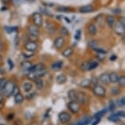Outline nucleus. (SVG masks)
<instances>
[{
	"label": "nucleus",
	"instance_id": "1",
	"mask_svg": "<svg viewBox=\"0 0 125 125\" xmlns=\"http://www.w3.org/2000/svg\"><path fill=\"white\" fill-rule=\"evenodd\" d=\"M16 84L12 81H7V83L4 84V86L2 88H0V92L3 95L6 96H10L12 94V91L14 89Z\"/></svg>",
	"mask_w": 125,
	"mask_h": 125
},
{
	"label": "nucleus",
	"instance_id": "2",
	"mask_svg": "<svg viewBox=\"0 0 125 125\" xmlns=\"http://www.w3.org/2000/svg\"><path fill=\"white\" fill-rule=\"evenodd\" d=\"M31 20H32V23L34 25H36L38 27H42L43 25V16L41 13L39 12V11H36V12H34L31 15Z\"/></svg>",
	"mask_w": 125,
	"mask_h": 125
},
{
	"label": "nucleus",
	"instance_id": "3",
	"mask_svg": "<svg viewBox=\"0 0 125 125\" xmlns=\"http://www.w3.org/2000/svg\"><path fill=\"white\" fill-rule=\"evenodd\" d=\"M98 66V62L95 60H91L89 61H84L81 65V70L83 71H90L95 70Z\"/></svg>",
	"mask_w": 125,
	"mask_h": 125
},
{
	"label": "nucleus",
	"instance_id": "4",
	"mask_svg": "<svg viewBox=\"0 0 125 125\" xmlns=\"http://www.w3.org/2000/svg\"><path fill=\"white\" fill-rule=\"evenodd\" d=\"M39 46L37 41H33V40H27L24 43V48L25 51L31 52H35L38 51Z\"/></svg>",
	"mask_w": 125,
	"mask_h": 125
},
{
	"label": "nucleus",
	"instance_id": "5",
	"mask_svg": "<svg viewBox=\"0 0 125 125\" xmlns=\"http://www.w3.org/2000/svg\"><path fill=\"white\" fill-rule=\"evenodd\" d=\"M48 74V70L45 68V69H43V70H38V71H34V72H29L28 74L27 77L28 79H30V80H34L36 79H39V78H43L44 77L45 75Z\"/></svg>",
	"mask_w": 125,
	"mask_h": 125
},
{
	"label": "nucleus",
	"instance_id": "6",
	"mask_svg": "<svg viewBox=\"0 0 125 125\" xmlns=\"http://www.w3.org/2000/svg\"><path fill=\"white\" fill-rule=\"evenodd\" d=\"M27 34L31 35L33 37L39 38L40 35V30L39 27L36 26L34 24H30L27 26Z\"/></svg>",
	"mask_w": 125,
	"mask_h": 125
},
{
	"label": "nucleus",
	"instance_id": "7",
	"mask_svg": "<svg viewBox=\"0 0 125 125\" xmlns=\"http://www.w3.org/2000/svg\"><path fill=\"white\" fill-rule=\"evenodd\" d=\"M65 43V38L63 36H59L56 37L53 41V46L56 50H61V48L64 47Z\"/></svg>",
	"mask_w": 125,
	"mask_h": 125
},
{
	"label": "nucleus",
	"instance_id": "8",
	"mask_svg": "<svg viewBox=\"0 0 125 125\" xmlns=\"http://www.w3.org/2000/svg\"><path fill=\"white\" fill-rule=\"evenodd\" d=\"M67 107L69 110L73 114H76L80 110V105L78 101H70L67 105Z\"/></svg>",
	"mask_w": 125,
	"mask_h": 125
},
{
	"label": "nucleus",
	"instance_id": "9",
	"mask_svg": "<svg viewBox=\"0 0 125 125\" xmlns=\"http://www.w3.org/2000/svg\"><path fill=\"white\" fill-rule=\"evenodd\" d=\"M93 93L96 96H105V94H106V90L104 88L103 86L99 85V84H96L95 86L93 87Z\"/></svg>",
	"mask_w": 125,
	"mask_h": 125
},
{
	"label": "nucleus",
	"instance_id": "10",
	"mask_svg": "<svg viewBox=\"0 0 125 125\" xmlns=\"http://www.w3.org/2000/svg\"><path fill=\"white\" fill-rule=\"evenodd\" d=\"M115 32L120 36L124 35L125 34V24L118 21V22L115 24Z\"/></svg>",
	"mask_w": 125,
	"mask_h": 125
},
{
	"label": "nucleus",
	"instance_id": "11",
	"mask_svg": "<svg viewBox=\"0 0 125 125\" xmlns=\"http://www.w3.org/2000/svg\"><path fill=\"white\" fill-rule=\"evenodd\" d=\"M58 119L60 120L61 123H62V124H66V123L70 122V119H71V116H70V115L68 112L62 111L59 114Z\"/></svg>",
	"mask_w": 125,
	"mask_h": 125
},
{
	"label": "nucleus",
	"instance_id": "12",
	"mask_svg": "<svg viewBox=\"0 0 125 125\" xmlns=\"http://www.w3.org/2000/svg\"><path fill=\"white\" fill-rule=\"evenodd\" d=\"M88 98L87 95L83 92H78L77 94V101L79 103H82V104H86L88 102Z\"/></svg>",
	"mask_w": 125,
	"mask_h": 125
},
{
	"label": "nucleus",
	"instance_id": "13",
	"mask_svg": "<svg viewBox=\"0 0 125 125\" xmlns=\"http://www.w3.org/2000/svg\"><path fill=\"white\" fill-rule=\"evenodd\" d=\"M46 66L45 65L43 64V63H37L35 65H33L30 68L28 71L29 72H34V71H38V70H43V69H45Z\"/></svg>",
	"mask_w": 125,
	"mask_h": 125
},
{
	"label": "nucleus",
	"instance_id": "14",
	"mask_svg": "<svg viewBox=\"0 0 125 125\" xmlns=\"http://www.w3.org/2000/svg\"><path fill=\"white\" fill-rule=\"evenodd\" d=\"M94 11V7L92 4H88V5H84L79 8V11L81 13H89Z\"/></svg>",
	"mask_w": 125,
	"mask_h": 125
},
{
	"label": "nucleus",
	"instance_id": "15",
	"mask_svg": "<svg viewBox=\"0 0 125 125\" xmlns=\"http://www.w3.org/2000/svg\"><path fill=\"white\" fill-rule=\"evenodd\" d=\"M56 83L57 84H64L66 83L67 81V77L66 75L65 74H58L57 76H56Z\"/></svg>",
	"mask_w": 125,
	"mask_h": 125
},
{
	"label": "nucleus",
	"instance_id": "16",
	"mask_svg": "<svg viewBox=\"0 0 125 125\" xmlns=\"http://www.w3.org/2000/svg\"><path fill=\"white\" fill-rule=\"evenodd\" d=\"M73 53H74V49H73L71 47H68V48H65L64 50L62 51V52H61V55L64 56V57L67 58V57H70V56H71L73 55Z\"/></svg>",
	"mask_w": 125,
	"mask_h": 125
},
{
	"label": "nucleus",
	"instance_id": "17",
	"mask_svg": "<svg viewBox=\"0 0 125 125\" xmlns=\"http://www.w3.org/2000/svg\"><path fill=\"white\" fill-rule=\"evenodd\" d=\"M88 34L90 35H92V36H95L96 34V33H97V28H96V25L94 24V23H91L88 27Z\"/></svg>",
	"mask_w": 125,
	"mask_h": 125
},
{
	"label": "nucleus",
	"instance_id": "18",
	"mask_svg": "<svg viewBox=\"0 0 125 125\" xmlns=\"http://www.w3.org/2000/svg\"><path fill=\"white\" fill-rule=\"evenodd\" d=\"M99 79H100V82L103 84H109L110 83L109 74H107V73H104V74H101Z\"/></svg>",
	"mask_w": 125,
	"mask_h": 125
},
{
	"label": "nucleus",
	"instance_id": "19",
	"mask_svg": "<svg viewBox=\"0 0 125 125\" xmlns=\"http://www.w3.org/2000/svg\"><path fill=\"white\" fill-rule=\"evenodd\" d=\"M92 81L88 79H84L80 81L79 83V87H81L83 88H88L91 86Z\"/></svg>",
	"mask_w": 125,
	"mask_h": 125
},
{
	"label": "nucleus",
	"instance_id": "20",
	"mask_svg": "<svg viewBox=\"0 0 125 125\" xmlns=\"http://www.w3.org/2000/svg\"><path fill=\"white\" fill-rule=\"evenodd\" d=\"M63 66V61H58L54 62L52 65V69L54 71H59V70H61V68Z\"/></svg>",
	"mask_w": 125,
	"mask_h": 125
},
{
	"label": "nucleus",
	"instance_id": "21",
	"mask_svg": "<svg viewBox=\"0 0 125 125\" xmlns=\"http://www.w3.org/2000/svg\"><path fill=\"white\" fill-rule=\"evenodd\" d=\"M24 100H25L24 96H23L21 93L14 96V101H15V103L16 104V105H20V104H22L23 101H24Z\"/></svg>",
	"mask_w": 125,
	"mask_h": 125
},
{
	"label": "nucleus",
	"instance_id": "22",
	"mask_svg": "<svg viewBox=\"0 0 125 125\" xmlns=\"http://www.w3.org/2000/svg\"><path fill=\"white\" fill-rule=\"evenodd\" d=\"M93 119H92L91 117H85L83 119H82L80 121L76 123L74 125H88L90 123H92Z\"/></svg>",
	"mask_w": 125,
	"mask_h": 125
},
{
	"label": "nucleus",
	"instance_id": "23",
	"mask_svg": "<svg viewBox=\"0 0 125 125\" xmlns=\"http://www.w3.org/2000/svg\"><path fill=\"white\" fill-rule=\"evenodd\" d=\"M77 94L78 92L74 90V89H71L68 92V97L70 101H77Z\"/></svg>",
	"mask_w": 125,
	"mask_h": 125
},
{
	"label": "nucleus",
	"instance_id": "24",
	"mask_svg": "<svg viewBox=\"0 0 125 125\" xmlns=\"http://www.w3.org/2000/svg\"><path fill=\"white\" fill-rule=\"evenodd\" d=\"M34 82H35V85H36V88L38 90H42V89L44 88V81L42 78L36 79L34 80Z\"/></svg>",
	"mask_w": 125,
	"mask_h": 125
},
{
	"label": "nucleus",
	"instance_id": "25",
	"mask_svg": "<svg viewBox=\"0 0 125 125\" xmlns=\"http://www.w3.org/2000/svg\"><path fill=\"white\" fill-rule=\"evenodd\" d=\"M105 21H106V24L108 26L112 28L115 24V19L113 16H107L106 19H105Z\"/></svg>",
	"mask_w": 125,
	"mask_h": 125
},
{
	"label": "nucleus",
	"instance_id": "26",
	"mask_svg": "<svg viewBox=\"0 0 125 125\" xmlns=\"http://www.w3.org/2000/svg\"><path fill=\"white\" fill-rule=\"evenodd\" d=\"M23 88H24V91L26 92V93L31 92L33 89L32 83L31 82H25L24 83H23Z\"/></svg>",
	"mask_w": 125,
	"mask_h": 125
},
{
	"label": "nucleus",
	"instance_id": "27",
	"mask_svg": "<svg viewBox=\"0 0 125 125\" xmlns=\"http://www.w3.org/2000/svg\"><path fill=\"white\" fill-rule=\"evenodd\" d=\"M33 65L32 62H30V61H23V62H21V66L22 70H29V69L30 67H31Z\"/></svg>",
	"mask_w": 125,
	"mask_h": 125
},
{
	"label": "nucleus",
	"instance_id": "28",
	"mask_svg": "<svg viewBox=\"0 0 125 125\" xmlns=\"http://www.w3.org/2000/svg\"><path fill=\"white\" fill-rule=\"evenodd\" d=\"M110 76V82L112 83H115L118 82V79H119V76H118V74L116 73L115 72H112L110 73L109 74Z\"/></svg>",
	"mask_w": 125,
	"mask_h": 125
},
{
	"label": "nucleus",
	"instance_id": "29",
	"mask_svg": "<svg viewBox=\"0 0 125 125\" xmlns=\"http://www.w3.org/2000/svg\"><path fill=\"white\" fill-rule=\"evenodd\" d=\"M107 111H108V109H103L102 110H101V111H98L97 113H96L95 114V118L96 119H101L104 115L106 114Z\"/></svg>",
	"mask_w": 125,
	"mask_h": 125
},
{
	"label": "nucleus",
	"instance_id": "30",
	"mask_svg": "<svg viewBox=\"0 0 125 125\" xmlns=\"http://www.w3.org/2000/svg\"><path fill=\"white\" fill-rule=\"evenodd\" d=\"M56 11H61V12H70L71 10H70V8H68V7L60 6V7H57V8H56Z\"/></svg>",
	"mask_w": 125,
	"mask_h": 125
},
{
	"label": "nucleus",
	"instance_id": "31",
	"mask_svg": "<svg viewBox=\"0 0 125 125\" xmlns=\"http://www.w3.org/2000/svg\"><path fill=\"white\" fill-rule=\"evenodd\" d=\"M115 108H116V105H115V101L113 100H110L109 102V106H108V110L110 112H113L115 111Z\"/></svg>",
	"mask_w": 125,
	"mask_h": 125
},
{
	"label": "nucleus",
	"instance_id": "32",
	"mask_svg": "<svg viewBox=\"0 0 125 125\" xmlns=\"http://www.w3.org/2000/svg\"><path fill=\"white\" fill-rule=\"evenodd\" d=\"M120 89L118 88V87H113V88L110 89V93L113 96H118L120 93Z\"/></svg>",
	"mask_w": 125,
	"mask_h": 125
},
{
	"label": "nucleus",
	"instance_id": "33",
	"mask_svg": "<svg viewBox=\"0 0 125 125\" xmlns=\"http://www.w3.org/2000/svg\"><path fill=\"white\" fill-rule=\"evenodd\" d=\"M108 119L110 120V122H113V123H116L118 121H119V117L117 116L115 114H113L111 115H110L109 117H108Z\"/></svg>",
	"mask_w": 125,
	"mask_h": 125
},
{
	"label": "nucleus",
	"instance_id": "34",
	"mask_svg": "<svg viewBox=\"0 0 125 125\" xmlns=\"http://www.w3.org/2000/svg\"><path fill=\"white\" fill-rule=\"evenodd\" d=\"M22 55L25 58H30V57H33V56H34V52H28V51L25 50V52H22Z\"/></svg>",
	"mask_w": 125,
	"mask_h": 125
},
{
	"label": "nucleus",
	"instance_id": "35",
	"mask_svg": "<svg viewBox=\"0 0 125 125\" xmlns=\"http://www.w3.org/2000/svg\"><path fill=\"white\" fill-rule=\"evenodd\" d=\"M47 26H49V28H47V29H48L50 32L53 33L56 31V26H55V25L52 24V23L48 22L47 23Z\"/></svg>",
	"mask_w": 125,
	"mask_h": 125
},
{
	"label": "nucleus",
	"instance_id": "36",
	"mask_svg": "<svg viewBox=\"0 0 125 125\" xmlns=\"http://www.w3.org/2000/svg\"><path fill=\"white\" fill-rule=\"evenodd\" d=\"M118 83L120 87H125V76H121L119 77V79H118Z\"/></svg>",
	"mask_w": 125,
	"mask_h": 125
},
{
	"label": "nucleus",
	"instance_id": "37",
	"mask_svg": "<svg viewBox=\"0 0 125 125\" xmlns=\"http://www.w3.org/2000/svg\"><path fill=\"white\" fill-rule=\"evenodd\" d=\"M60 33H61V34H62V36H67V35L69 34V30L65 27L62 26V27H61V29H60Z\"/></svg>",
	"mask_w": 125,
	"mask_h": 125
},
{
	"label": "nucleus",
	"instance_id": "38",
	"mask_svg": "<svg viewBox=\"0 0 125 125\" xmlns=\"http://www.w3.org/2000/svg\"><path fill=\"white\" fill-rule=\"evenodd\" d=\"M117 104L119 106H124L125 105V96H123L117 101Z\"/></svg>",
	"mask_w": 125,
	"mask_h": 125
},
{
	"label": "nucleus",
	"instance_id": "39",
	"mask_svg": "<svg viewBox=\"0 0 125 125\" xmlns=\"http://www.w3.org/2000/svg\"><path fill=\"white\" fill-rule=\"evenodd\" d=\"M88 46L92 48H94L97 47V43H96V42L95 40H91V41L88 42Z\"/></svg>",
	"mask_w": 125,
	"mask_h": 125
},
{
	"label": "nucleus",
	"instance_id": "40",
	"mask_svg": "<svg viewBox=\"0 0 125 125\" xmlns=\"http://www.w3.org/2000/svg\"><path fill=\"white\" fill-rule=\"evenodd\" d=\"M93 49L95 52H98L100 54H105V53H106V51H105V50H104V49H102V48H98L97 47H96V48H94Z\"/></svg>",
	"mask_w": 125,
	"mask_h": 125
},
{
	"label": "nucleus",
	"instance_id": "41",
	"mask_svg": "<svg viewBox=\"0 0 125 125\" xmlns=\"http://www.w3.org/2000/svg\"><path fill=\"white\" fill-rule=\"evenodd\" d=\"M80 37H81V30H77V31L75 32V34H74V39L79 40Z\"/></svg>",
	"mask_w": 125,
	"mask_h": 125
},
{
	"label": "nucleus",
	"instance_id": "42",
	"mask_svg": "<svg viewBox=\"0 0 125 125\" xmlns=\"http://www.w3.org/2000/svg\"><path fill=\"white\" fill-rule=\"evenodd\" d=\"M18 93H20V88H19V87L17 85H15L13 91H12V94H11V95L15 96V95H16V94H18Z\"/></svg>",
	"mask_w": 125,
	"mask_h": 125
},
{
	"label": "nucleus",
	"instance_id": "43",
	"mask_svg": "<svg viewBox=\"0 0 125 125\" xmlns=\"http://www.w3.org/2000/svg\"><path fill=\"white\" fill-rule=\"evenodd\" d=\"M8 66H9V69L11 70L14 68V63H13V61L11 58L8 59Z\"/></svg>",
	"mask_w": 125,
	"mask_h": 125
},
{
	"label": "nucleus",
	"instance_id": "44",
	"mask_svg": "<svg viewBox=\"0 0 125 125\" xmlns=\"http://www.w3.org/2000/svg\"><path fill=\"white\" fill-rule=\"evenodd\" d=\"M7 83V79L5 78H0V88H2Z\"/></svg>",
	"mask_w": 125,
	"mask_h": 125
},
{
	"label": "nucleus",
	"instance_id": "45",
	"mask_svg": "<svg viewBox=\"0 0 125 125\" xmlns=\"http://www.w3.org/2000/svg\"><path fill=\"white\" fill-rule=\"evenodd\" d=\"M115 115L117 116H119V118H125V111H123V110H120V111H118L117 113H115Z\"/></svg>",
	"mask_w": 125,
	"mask_h": 125
},
{
	"label": "nucleus",
	"instance_id": "46",
	"mask_svg": "<svg viewBox=\"0 0 125 125\" xmlns=\"http://www.w3.org/2000/svg\"><path fill=\"white\" fill-rule=\"evenodd\" d=\"M4 50V43L3 42V40H0V52Z\"/></svg>",
	"mask_w": 125,
	"mask_h": 125
},
{
	"label": "nucleus",
	"instance_id": "47",
	"mask_svg": "<svg viewBox=\"0 0 125 125\" xmlns=\"http://www.w3.org/2000/svg\"><path fill=\"white\" fill-rule=\"evenodd\" d=\"M100 119H96L95 118V119L93 120V121H92V124L93 125H96L97 124H99V122H100Z\"/></svg>",
	"mask_w": 125,
	"mask_h": 125
},
{
	"label": "nucleus",
	"instance_id": "48",
	"mask_svg": "<svg viewBox=\"0 0 125 125\" xmlns=\"http://www.w3.org/2000/svg\"><path fill=\"white\" fill-rule=\"evenodd\" d=\"M14 117V115L13 114H8V117H7V119H8V120H11L13 119Z\"/></svg>",
	"mask_w": 125,
	"mask_h": 125
},
{
	"label": "nucleus",
	"instance_id": "49",
	"mask_svg": "<svg viewBox=\"0 0 125 125\" xmlns=\"http://www.w3.org/2000/svg\"><path fill=\"white\" fill-rule=\"evenodd\" d=\"M34 94H35V93L29 94V95H28V96H26V99H27V100H31V99H32V97H33V96H34Z\"/></svg>",
	"mask_w": 125,
	"mask_h": 125
},
{
	"label": "nucleus",
	"instance_id": "50",
	"mask_svg": "<svg viewBox=\"0 0 125 125\" xmlns=\"http://www.w3.org/2000/svg\"><path fill=\"white\" fill-rule=\"evenodd\" d=\"M3 102V96L2 93H0V105H2Z\"/></svg>",
	"mask_w": 125,
	"mask_h": 125
},
{
	"label": "nucleus",
	"instance_id": "51",
	"mask_svg": "<svg viewBox=\"0 0 125 125\" xmlns=\"http://www.w3.org/2000/svg\"><path fill=\"white\" fill-rule=\"evenodd\" d=\"M121 10H120V9H114V10H113V12H115V13H120L121 12Z\"/></svg>",
	"mask_w": 125,
	"mask_h": 125
},
{
	"label": "nucleus",
	"instance_id": "52",
	"mask_svg": "<svg viewBox=\"0 0 125 125\" xmlns=\"http://www.w3.org/2000/svg\"><path fill=\"white\" fill-rule=\"evenodd\" d=\"M116 58H117L116 55H112L111 56H110V60H111V61H115V60H116Z\"/></svg>",
	"mask_w": 125,
	"mask_h": 125
},
{
	"label": "nucleus",
	"instance_id": "53",
	"mask_svg": "<svg viewBox=\"0 0 125 125\" xmlns=\"http://www.w3.org/2000/svg\"><path fill=\"white\" fill-rule=\"evenodd\" d=\"M3 56H2L1 54H0V64H1V63L3 62Z\"/></svg>",
	"mask_w": 125,
	"mask_h": 125
},
{
	"label": "nucleus",
	"instance_id": "54",
	"mask_svg": "<svg viewBox=\"0 0 125 125\" xmlns=\"http://www.w3.org/2000/svg\"><path fill=\"white\" fill-rule=\"evenodd\" d=\"M2 39V34H1V33H0V40Z\"/></svg>",
	"mask_w": 125,
	"mask_h": 125
},
{
	"label": "nucleus",
	"instance_id": "55",
	"mask_svg": "<svg viewBox=\"0 0 125 125\" xmlns=\"http://www.w3.org/2000/svg\"><path fill=\"white\" fill-rule=\"evenodd\" d=\"M124 41H125V36L124 37Z\"/></svg>",
	"mask_w": 125,
	"mask_h": 125
},
{
	"label": "nucleus",
	"instance_id": "56",
	"mask_svg": "<svg viewBox=\"0 0 125 125\" xmlns=\"http://www.w3.org/2000/svg\"><path fill=\"white\" fill-rule=\"evenodd\" d=\"M0 125H5V124H0Z\"/></svg>",
	"mask_w": 125,
	"mask_h": 125
}]
</instances>
